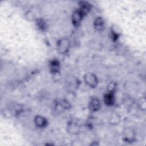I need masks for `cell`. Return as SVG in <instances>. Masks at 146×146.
Wrapping results in <instances>:
<instances>
[{
	"label": "cell",
	"mask_w": 146,
	"mask_h": 146,
	"mask_svg": "<svg viewBox=\"0 0 146 146\" xmlns=\"http://www.w3.org/2000/svg\"><path fill=\"white\" fill-rule=\"evenodd\" d=\"M70 47V42L67 39L63 38L60 40L58 44V51L60 54L66 53Z\"/></svg>",
	"instance_id": "cell-1"
},
{
	"label": "cell",
	"mask_w": 146,
	"mask_h": 146,
	"mask_svg": "<svg viewBox=\"0 0 146 146\" xmlns=\"http://www.w3.org/2000/svg\"><path fill=\"white\" fill-rule=\"evenodd\" d=\"M84 80L86 83L91 87H95L98 83V80L95 75L91 73L87 74L84 76Z\"/></svg>",
	"instance_id": "cell-2"
},
{
	"label": "cell",
	"mask_w": 146,
	"mask_h": 146,
	"mask_svg": "<svg viewBox=\"0 0 146 146\" xmlns=\"http://www.w3.org/2000/svg\"><path fill=\"white\" fill-rule=\"evenodd\" d=\"M124 139L127 142H132L135 139V133L131 128H126L123 132Z\"/></svg>",
	"instance_id": "cell-3"
},
{
	"label": "cell",
	"mask_w": 146,
	"mask_h": 146,
	"mask_svg": "<svg viewBox=\"0 0 146 146\" xmlns=\"http://www.w3.org/2000/svg\"><path fill=\"white\" fill-rule=\"evenodd\" d=\"M83 17V15L79 11V10L75 11L73 15H72V22H73V23L76 26L78 25L80 23V21H82Z\"/></svg>",
	"instance_id": "cell-4"
},
{
	"label": "cell",
	"mask_w": 146,
	"mask_h": 146,
	"mask_svg": "<svg viewBox=\"0 0 146 146\" xmlns=\"http://www.w3.org/2000/svg\"><path fill=\"white\" fill-rule=\"evenodd\" d=\"M89 106L92 111H96L100 107V102L97 98H93L91 99Z\"/></svg>",
	"instance_id": "cell-5"
},
{
	"label": "cell",
	"mask_w": 146,
	"mask_h": 146,
	"mask_svg": "<svg viewBox=\"0 0 146 146\" xmlns=\"http://www.w3.org/2000/svg\"><path fill=\"white\" fill-rule=\"evenodd\" d=\"M95 27L98 31H102L104 29V21L100 17L97 18L94 22Z\"/></svg>",
	"instance_id": "cell-6"
},
{
	"label": "cell",
	"mask_w": 146,
	"mask_h": 146,
	"mask_svg": "<svg viewBox=\"0 0 146 146\" xmlns=\"http://www.w3.org/2000/svg\"><path fill=\"white\" fill-rule=\"evenodd\" d=\"M104 103L108 106L112 105L114 102V97L112 92H110L104 95Z\"/></svg>",
	"instance_id": "cell-7"
},
{
	"label": "cell",
	"mask_w": 146,
	"mask_h": 146,
	"mask_svg": "<svg viewBox=\"0 0 146 146\" xmlns=\"http://www.w3.org/2000/svg\"><path fill=\"white\" fill-rule=\"evenodd\" d=\"M35 123L37 126L39 127H43L45 126L46 124V119L40 116H36L35 119Z\"/></svg>",
	"instance_id": "cell-8"
},
{
	"label": "cell",
	"mask_w": 146,
	"mask_h": 146,
	"mask_svg": "<svg viewBox=\"0 0 146 146\" xmlns=\"http://www.w3.org/2000/svg\"><path fill=\"white\" fill-rule=\"evenodd\" d=\"M59 62L56 60H54L51 63V72L55 73L58 71L59 70Z\"/></svg>",
	"instance_id": "cell-9"
}]
</instances>
